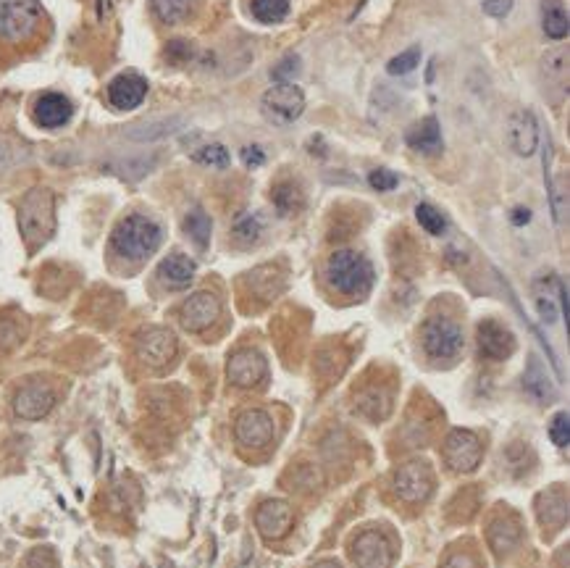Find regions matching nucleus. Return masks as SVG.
<instances>
[{
    "label": "nucleus",
    "instance_id": "32",
    "mask_svg": "<svg viewBox=\"0 0 570 568\" xmlns=\"http://www.w3.org/2000/svg\"><path fill=\"white\" fill-rule=\"evenodd\" d=\"M271 200H274V206L279 213H295L297 208L303 206V195H300V190H297L292 182H282V185H276L274 190H271Z\"/></svg>",
    "mask_w": 570,
    "mask_h": 568
},
{
    "label": "nucleus",
    "instance_id": "39",
    "mask_svg": "<svg viewBox=\"0 0 570 568\" xmlns=\"http://www.w3.org/2000/svg\"><path fill=\"white\" fill-rule=\"evenodd\" d=\"M549 437L557 448H568V413L560 411L549 424Z\"/></svg>",
    "mask_w": 570,
    "mask_h": 568
},
{
    "label": "nucleus",
    "instance_id": "19",
    "mask_svg": "<svg viewBox=\"0 0 570 568\" xmlns=\"http://www.w3.org/2000/svg\"><path fill=\"white\" fill-rule=\"evenodd\" d=\"M507 142L518 156H531L539 145V121L531 111L521 108L507 119Z\"/></svg>",
    "mask_w": 570,
    "mask_h": 568
},
{
    "label": "nucleus",
    "instance_id": "30",
    "mask_svg": "<svg viewBox=\"0 0 570 568\" xmlns=\"http://www.w3.org/2000/svg\"><path fill=\"white\" fill-rule=\"evenodd\" d=\"M232 235L240 245H253L263 235V219L258 213H240L237 221H234Z\"/></svg>",
    "mask_w": 570,
    "mask_h": 568
},
{
    "label": "nucleus",
    "instance_id": "18",
    "mask_svg": "<svg viewBox=\"0 0 570 568\" xmlns=\"http://www.w3.org/2000/svg\"><path fill=\"white\" fill-rule=\"evenodd\" d=\"M476 340H479V353L484 355V358H489V361H505L515 350L513 332L494 319L481 321Z\"/></svg>",
    "mask_w": 570,
    "mask_h": 568
},
{
    "label": "nucleus",
    "instance_id": "28",
    "mask_svg": "<svg viewBox=\"0 0 570 568\" xmlns=\"http://www.w3.org/2000/svg\"><path fill=\"white\" fill-rule=\"evenodd\" d=\"M192 6H195V0H150L153 14L163 24H179L184 16H190Z\"/></svg>",
    "mask_w": 570,
    "mask_h": 568
},
{
    "label": "nucleus",
    "instance_id": "37",
    "mask_svg": "<svg viewBox=\"0 0 570 568\" xmlns=\"http://www.w3.org/2000/svg\"><path fill=\"white\" fill-rule=\"evenodd\" d=\"M439 568H484L473 550H450Z\"/></svg>",
    "mask_w": 570,
    "mask_h": 568
},
{
    "label": "nucleus",
    "instance_id": "14",
    "mask_svg": "<svg viewBox=\"0 0 570 568\" xmlns=\"http://www.w3.org/2000/svg\"><path fill=\"white\" fill-rule=\"evenodd\" d=\"M176 337L174 332L163 327H153L148 332L140 334L137 340V358L142 363H148L153 369H163L166 363H171L176 358Z\"/></svg>",
    "mask_w": 570,
    "mask_h": 568
},
{
    "label": "nucleus",
    "instance_id": "8",
    "mask_svg": "<svg viewBox=\"0 0 570 568\" xmlns=\"http://www.w3.org/2000/svg\"><path fill=\"white\" fill-rule=\"evenodd\" d=\"M444 463L450 466L455 474H471L481 466V458H484V445H481V437L471 429H452L444 440Z\"/></svg>",
    "mask_w": 570,
    "mask_h": 568
},
{
    "label": "nucleus",
    "instance_id": "43",
    "mask_svg": "<svg viewBox=\"0 0 570 568\" xmlns=\"http://www.w3.org/2000/svg\"><path fill=\"white\" fill-rule=\"evenodd\" d=\"M22 340V332H19V329L16 327H11V321H0V342H3V345H8V348H11V345H16V342Z\"/></svg>",
    "mask_w": 570,
    "mask_h": 568
},
{
    "label": "nucleus",
    "instance_id": "29",
    "mask_svg": "<svg viewBox=\"0 0 570 568\" xmlns=\"http://www.w3.org/2000/svg\"><path fill=\"white\" fill-rule=\"evenodd\" d=\"M247 282H250V287H253L261 298H274L276 292L282 290V284H284V277H279L276 274V269L274 266H261L258 271H253L250 277H247Z\"/></svg>",
    "mask_w": 570,
    "mask_h": 568
},
{
    "label": "nucleus",
    "instance_id": "44",
    "mask_svg": "<svg viewBox=\"0 0 570 568\" xmlns=\"http://www.w3.org/2000/svg\"><path fill=\"white\" fill-rule=\"evenodd\" d=\"M242 161L247 166H261L266 161V156H263V150L258 145H247V148H242Z\"/></svg>",
    "mask_w": 570,
    "mask_h": 568
},
{
    "label": "nucleus",
    "instance_id": "23",
    "mask_svg": "<svg viewBox=\"0 0 570 568\" xmlns=\"http://www.w3.org/2000/svg\"><path fill=\"white\" fill-rule=\"evenodd\" d=\"M408 142L410 148L429 153V156L439 153V150H442V129H439V121L434 119V116L423 119L421 124H416V127L408 132Z\"/></svg>",
    "mask_w": 570,
    "mask_h": 568
},
{
    "label": "nucleus",
    "instance_id": "26",
    "mask_svg": "<svg viewBox=\"0 0 570 568\" xmlns=\"http://www.w3.org/2000/svg\"><path fill=\"white\" fill-rule=\"evenodd\" d=\"M542 27L544 35L552 40H563L568 35V11L563 0H542Z\"/></svg>",
    "mask_w": 570,
    "mask_h": 568
},
{
    "label": "nucleus",
    "instance_id": "42",
    "mask_svg": "<svg viewBox=\"0 0 570 568\" xmlns=\"http://www.w3.org/2000/svg\"><path fill=\"white\" fill-rule=\"evenodd\" d=\"M536 308H539V313H542V319L544 321H552L557 319V306H555V300L549 298V295H542V292H536Z\"/></svg>",
    "mask_w": 570,
    "mask_h": 568
},
{
    "label": "nucleus",
    "instance_id": "22",
    "mask_svg": "<svg viewBox=\"0 0 570 568\" xmlns=\"http://www.w3.org/2000/svg\"><path fill=\"white\" fill-rule=\"evenodd\" d=\"M158 277H161L163 284L174 287V290H184L195 279V263L187 256H182V253H171L158 266Z\"/></svg>",
    "mask_w": 570,
    "mask_h": 568
},
{
    "label": "nucleus",
    "instance_id": "13",
    "mask_svg": "<svg viewBox=\"0 0 570 568\" xmlns=\"http://www.w3.org/2000/svg\"><path fill=\"white\" fill-rule=\"evenodd\" d=\"M221 316V303L213 292H195L184 300L179 321L187 332H205L211 329Z\"/></svg>",
    "mask_w": 570,
    "mask_h": 568
},
{
    "label": "nucleus",
    "instance_id": "3",
    "mask_svg": "<svg viewBox=\"0 0 570 568\" xmlns=\"http://www.w3.org/2000/svg\"><path fill=\"white\" fill-rule=\"evenodd\" d=\"M56 229V200L53 192L45 187H35L24 195L19 206V232L27 240L29 248L43 245Z\"/></svg>",
    "mask_w": 570,
    "mask_h": 568
},
{
    "label": "nucleus",
    "instance_id": "7",
    "mask_svg": "<svg viewBox=\"0 0 570 568\" xmlns=\"http://www.w3.org/2000/svg\"><path fill=\"white\" fill-rule=\"evenodd\" d=\"M392 492L400 503L423 505L434 492V474L429 463L410 461L392 474Z\"/></svg>",
    "mask_w": 570,
    "mask_h": 568
},
{
    "label": "nucleus",
    "instance_id": "20",
    "mask_svg": "<svg viewBox=\"0 0 570 568\" xmlns=\"http://www.w3.org/2000/svg\"><path fill=\"white\" fill-rule=\"evenodd\" d=\"M536 516H539V524L544 526V534H555L563 529L565 521H568V495L560 484L539 495Z\"/></svg>",
    "mask_w": 570,
    "mask_h": 568
},
{
    "label": "nucleus",
    "instance_id": "31",
    "mask_svg": "<svg viewBox=\"0 0 570 568\" xmlns=\"http://www.w3.org/2000/svg\"><path fill=\"white\" fill-rule=\"evenodd\" d=\"M250 11L258 22L276 24L289 14V0H250Z\"/></svg>",
    "mask_w": 570,
    "mask_h": 568
},
{
    "label": "nucleus",
    "instance_id": "12",
    "mask_svg": "<svg viewBox=\"0 0 570 568\" xmlns=\"http://www.w3.org/2000/svg\"><path fill=\"white\" fill-rule=\"evenodd\" d=\"M226 377H229V382H232L234 387H240V390H253V387L266 382V358L253 348L237 350V353L229 358V363H226Z\"/></svg>",
    "mask_w": 570,
    "mask_h": 568
},
{
    "label": "nucleus",
    "instance_id": "40",
    "mask_svg": "<svg viewBox=\"0 0 570 568\" xmlns=\"http://www.w3.org/2000/svg\"><path fill=\"white\" fill-rule=\"evenodd\" d=\"M368 182H371L373 190H379V192L395 190V187L400 185V179H397L395 171H389V169L371 171V177H368Z\"/></svg>",
    "mask_w": 570,
    "mask_h": 568
},
{
    "label": "nucleus",
    "instance_id": "27",
    "mask_svg": "<svg viewBox=\"0 0 570 568\" xmlns=\"http://www.w3.org/2000/svg\"><path fill=\"white\" fill-rule=\"evenodd\" d=\"M184 232L190 237L200 250L208 248L211 242V216L203 211V208H192L187 216H184Z\"/></svg>",
    "mask_w": 570,
    "mask_h": 568
},
{
    "label": "nucleus",
    "instance_id": "36",
    "mask_svg": "<svg viewBox=\"0 0 570 568\" xmlns=\"http://www.w3.org/2000/svg\"><path fill=\"white\" fill-rule=\"evenodd\" d=\"M547 377H544V371L539 369V363L531 361V369H528L526 374V390L534 395V398L544 400V398H552V390H549L547 384Z\"/></svg>",
    "mask_w": 570,
    "mask_h": 568
},
{
    "label": "nucleus",
    "instance_id": "41",
    "mask_svg": "<svg viewBox=\"0 0 570 568\" xmlns=\"http://www.w3.org/2000/svg\"><path fill=\"white\" fill-rule=\"evenodd\" d=\"M484 14L486 16H494V19H502V16L510 14V8H513V0H484Z\"/></svg>",
    "mask_w": 570,
    "mask_h": 568
},
{
    "label": "nucleus",
    "instance_id": "6",
    "mask_svg": "<svg viewBox=\"0 0 570 568\" xmlns=\"http://www.w3.org/2000/svg\"><path fill=\"white\" fill-rule=\"evenodd\" d=\"M43 8L37 0H0V40L19 43L40 24Z\"/></svg>",
    "mask_w": 570,
    "mask_h": 568
},
{
    "label": "nucleus",
    "instance_id": "9",
    "mask_svg": "<svg viewBox=\"0 0 570 568\" xmlns=\"http://www.w3.org/2000/svg\"><path fill=\"white\" fill-rule=\"evenodd\" d=\"M261 111L268 121H274L279 127H287L292 121H297L305 111V93L297 85H282L271 87L261 100Z\"/></svg>",
    "mask_w": 570,
    "mask_h": 568
},
{
    "label": "nucleus",
    "instance_id": "34",
    "mask_svg": "<svg viewBox=\"0 0 570 568\" xmlns=\"http://www.w3.org/2000/svg\"><path fill=\"white\" fill-rule=\"evenodd\" d=\"M195 161L203 166H213V169H224V166H229V150L219 142H208L205 148L195 153Z\"/></svg>",
    "mask_w": 570,
    "mask_h": 568
},
{
    "label": "nucleus",
    "instance_id": "25",
    "mask_svg": "<svg viewBox=\"0 0 570 568\" xmlns=\"http://www.w3.org/2000/svg\"><path fill=\"white\" fill-rule=\"evenodd\" d=\"M358 408L366 413L368 419L373 421H384L392 413V395L387 390H381V387H368L358 395Z\"/></svg>",
    "mask_w": 570,
    "mask_h": 568
},
{
    "label": "nucleus",
    "instance_id": "38",
    "mask_svg": "<svg viewBox=\"0 0 570 568\" xmlns=\"http://www.w3.org/2000/svg\"><path fill=\"white\" fill-rule=\"evenodd\" d=\"M22 158V148L14 137H8L6 132H0V169H8L14 166L16 161Z\"/></svg>",
    "mask_w": 570,
    "mask_h": 568
},
{
    "label": "nucleus",
    "instance_id": "21",
    "mask_svg": "<svg viewBox=\"0 0 570 568\" xmlns=\"http://www.w3.org/2000/svg\"><path fill=\"white\" fill-rule=\"evenodd\" d=\"M74 116V106L71 100L61 93H45L37 98L35 103V119L37 124H43L48 129H58L69 124V119Z\"/></svg>",
    "mask_w": 570,
    "mask_h": 568
},
{
    "label": "nucleus",
    "instance_id": "15",
    "mask_svg": "<svg viewBox=\"0 0 570 568\" xmlns=\"http://www.w3.org/2000/svg\"><path fill=\"white\" fill-rule=\"evenodd\" d=\"M486 542L500 561H505L507 555H513L523 542V526L521 521L515 519L513 513H500L494 516L486 526Z\"/></svg>",
    "mask_w": 570,
    "mask_h": 568
},
{
    "label": "nucleus",
    "instance_id": "35",
    "mask_svg": "<svg viewBox=\"0 0 570 568\" xmlns=\"http://www.w3.org/2000/svg\"><path fill=\"white\" fill-rule=\"evenodd\" d=\"M421 64V50L418 48H410V50H402L400 56H395L392 61L387 64V71L392 77H400V74H410V71L416 69Z\"/></svg>",
    "mask_w": 570,
    "mask_h": 568
},
{
    "label": "nucleus",
    "instance_id": "17",
    "mask_svg": "<svg viewBox=\"0 0 570 568\" xmlns=\"http://www.w3.org/2000/svg\"><path fill=\"white\" fill-rule=\"evenodd\" d=\"M148 95V79L137 71H124L108 85V103L119 111H132Z\"/></svg>",
    "mask_w": 570,
    "mask_h": 568
},
{
    "label": "nucleus",
    "instance_id": "45",
    "mask_svg": "<svg viewBox=\"0 0 570 568\" xmlns=\"http://www.w3.org/2000/svg\"><path fill=\"white\" fill-rule=\"evenodd\" d=\"M313 568H342V563H339V561H331V558H326V561H318Z\"/></svg>",
    "mask_w": 570,
    "mask_h": 568
},
{
    "label": "nucleus",
    "instance_id": "2",
    "mask_svg": "<svg viewBox=\"0 0 570 568\" xmlns=\"http://www.w3.org/2000/svg\"><path fill=\"white\" fill-rule=\"evenodd\" d=\"M326 282L347 298H363L373 284V269L355 250H334L326 261Z\"/></svg>",
    "mask_w": 570,
    "mask_h": 568
},
{
    "label": "nucleus",
    "instance_id": "5",
    "mask_svg": "<svg viewBox=\"0 0 570 568\" xmlns=\"http://www.w3.org/2000/svg\"><path fill=\"white\" fill-rule=\"evenodd\" d=\"M350 561L355 568H392L395 542L381 529H363L350 542Z\"/></svg>",
    "mask_w": 570,
    "mask_h": 568
},
{
    "label": "nucleus",
    "instance_id": "1",
    "mask_svg": "<svg viewBox=\"0 0 570 568\" xmlns=\"http://www.w3.org/2000/svg\"><path fill=\"white\" fill-rule=\"evenodd\" d=\"M161 240V227L153 219L142 213H132L116 224L111 235V248L116 256L127 258V261H145L161 248Z\"/></svg>",
    "mask_w": 570,
    "mask_h": 568
},
{
    "label": "nucleus",
    "instance_id": "24",
    "mask_svg": "<svg viewBox=\"0 0 570 568\" xmlns=\"http://www.w3.org/2000/svg\"><path fill=\"white\" fill-rule=\"evenodd\" d=\"M544 82L549 87H557V95H563L568 90V53L563 48L549 50L542 61Z\"/></svg>",
    "mask_w": 570,
    "mask_h": 568
},
{
    "label": "nucleus",
    "instance_id": "16",
    "mask_svg": "<svg viewBox=\"0 0 570 568\" xmlns=\"http://www.w3.org/2000/svg\"><path fill=\"white\" fill-rule=\"evenodd\" d=\"M56 405V392L43 382H29L14 395V413L24 421L45 419Z\"/></svg>",
    "mask_w": 570,
    "mask_h": 568
},
{
    "label": "nucleus",
    "instance_id": "4",
    "mask_svg": "<svg viewBox=\"0 0 570 568\" xmlns=\"http://www.w3.org/2000/svg\"><path fill=\"white\" fill-rule=\"evenodd\" d=\"M421 345L434 361H452V358H458L465 345L463 329L458 321L447 319V316H431L421 329Z\"/></svg>",
    "mask_w": 570,
    "mask_h": 568
},
{
    "label": "nucleus",
    "instance_id": "33",
    "mask_svg": "<svg viewBox=\"0 0 570 568\" xmlns=\"http://www.w3.org/2000/svg\"><path fill=\"white\" fill-rule=\"evenodd\" d=\"M416 219L418 224H421L429 235H444V229H447V221H444L442 213L437 211L434 206H429V203H421V206L416 208Z\"/></svg>",
    "mask_w": 570,
    "mask_h": 568
},
{
    "label": "nucleus",
    "instance_id": "10",
    "mask_svg": "<svg viewBox=\"0 0 570 568\" xmlns=\"http://www.w3.org/2000/svg\"><path fill=\"white\" fill-rule=\"evenodd\" d=\"M234 437L237 445L245 450H266L276 437V426L271 413L261 408H247L234 421Z\"/></svg>",
    "mask_w": 570,
    "mask_h": 568
},
{
    "label": "nucleus",
    "instance_id": "11",
    "mask_svg": "<svg viewBox=\"0 0 570 568\" xmlns=\"http://www.w3.org/2000/svg\"><path fill=\"white\" fill-rule=\"evenodd\" d=\"M295 508L287 500H263L255 511V529L266 542H279L295 529Z\"/></svg>",
    "mask_w": 570,
    "mask_h": 568
}]
</instances>
